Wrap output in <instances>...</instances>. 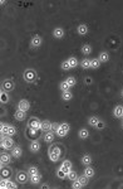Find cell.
Masks as SVG:
<instances>
[{
  "label": "cell",
  "mask_w": 123,
  "mask_h": 189,
  "mask_svg": "<svg viewBox=\"0 0 123 189\" xmlns=\"http://www.w3.org/2000/svg\"><path fill=\"white\" fill-rule=\"evenodd\" d=\"M62 169H63V170H64V171H65V174H68V173H69V171H70V170H72V169H70V168H65V166H62Z\"/></svg>",
  "instance_id": "47"
},
{
  "label": "cell",
  "mask_w": 123,
  "mask_h": 189,
  "mask_svg": "<svg viewBox=\"0 0 123 189\" xmlns=\"http://www.w3.org/2000/svg\"><path fill=\"white\" fill-rule=\"evenodd\" d=\"M122 96H123V89H122Z\"/></svg>",
  "instance_id": "50"
},
{
  "label": "cell",
  "mask_w": 123,
  "mask_h": 189,
  "mask_svg": "<svg viewBox=\"0 0 123 189\" xmlns=\"http://www.w3.org/2000/svg\"><path fill=\"white\" fill-rule=\"evenodd\" d=\"M82 186H83V185H82V183H80L79 180H77V179L74 180V183H73V185H72V188H73V189H80Z\"/></svg>",
  "instance_id": "30"
},
{
  "label": "cell",
  "mask_w": 123,
  "mask_h": 189,
  "mask_svg": "<svg viewBox=\"0 0 123 189\" xmlns=\"http://www.w3.org/2000/svg\"><path fill=\"white\" fill-rule=\"evenodd\" d=\"M0 186H2V188H7V180H2V183H0Z\"/></svg>",
  "instance_id": "46"
},
{
  "label": "cell",
  "mask_w": 123,
  "mask_h": 189,
  "mask_svg": "<svg viewBox=\"0 0 123 189\" xmlns=\"http://www.w3.org/2000/svg\"><path fill=\"white\" fill-rule=\"evenodd\" d=\"M62 68H63V69H67V71H68V69H70L72 67H70L69 62L67 61V62H63V63H62Z\"/></svg>",
  "instance_id": "36"
},
{
  "label": "cell",
  "mask_w": 123,
  "mask_h": 189,
  "mask_svg": "<svg viewBox=\"0 0 123 189\" xmlns=\"http://www.w3.org/2000/svg\"><path fill=\"white\" fill-rule=\"evenodd\" d=\"M82 52H83V54H90V52H92V47L90 45H88V44H85V45H83V48H82Z\"/></svg>",
  "instance_id": "20"
},
{
  "label": "cell",
  "mask_w": 123,
  "mask_h": 189,
  "mask_svg": "<svg viewBox=\"0 0 123 189\" xmlns=\"http://www.w3.org/2000/svg\"><path fill=\"white\" fill-rule=\"evenodd\" d=\"M84 175H85L87 178H90V176L94 175V170H93L90 166H87V168L84 169Z\"/></svg>",
  "instance_id": "14"
},
{
  "label": "cell",
  "mask_w": 123,
  "mask_h": 189,
  "mask_svg": "<svg viewBox=\"0 0 123 189\" xmlns=\"http://www.w3.org/2000/svg\"><path fill=\"white\" fill-rule=\"evenodd\" d=\"M53 35L55 37V38H63V35H64V30L62 29V28H55L54 29V32H53Z\"/></svg>",
  "instance_id": "7"
},
{
  "label": "cell",
  "mask_w": 123,
  "mask_h": 189,
  "mask_svg": "<svg viewBox=\"0 0 123 189\" xmlns=\"http://www.w3.org/2000/svg\"><path fill=\"white\" fill-rule=\"evenodd\" d=\"M32 178V183H35V184H38L39 181H40V174L38 173V174H35V175H30Z\"/></svg>",
  "instance_id": "27"
},
{
  "label": "cell",
  "mask_w": 123,
  "mask_h": 189,
  "mask_svg": "<svg viewBox=\"0 0 123 189\" xmlns=\"http://www.w3.org/2000/svg\"><path fill=\"white\" fill-rule=\"evenodd\" d=\"M22 153H23L22 149H20L19 146H15V148H13V154H12V155H13L14 158H19V156L22 155Z\"/></svg>",
  "instance_id": "13"
},
{
  "label": "cell",
  "mask_w": 123,
  "mask_h": 189,
  "mask_svg": "<svg viewBox=\"0 0 123 189\" xmlns=\"http://www.w3.org/2000/svg\"><path fill=\"white\" fill-rule=\"evenodd\" d=\"M53 140H54V134L50 132V131H48V132L44 135V141H45V143H52Z\"/></svg>",
  "instance_id": "10"
},
{
  "label": "cell",
  "mask_w": 123,
  "mask_h": 189,
  "mask_svg": "<svg viewBox=\"0 0 123 189\" xmlns=\"http://www.w3.org/2000/svg\"><path fill=\"white\" fill-rule=\"evenodd\" d=\"M59 126H60L59 124H52V130H54V131H57V129H58Z\"/></svg>",
  "instance_id": "44"
},
{
  "label": "cell",
  "mask_w": 123,
  "mask_h": 189,
  "mask_svg": "<svg viewBox=\"0 0 123 189\" xmlns=\"http://www.w3.org/2000/svg\"><path fill=\"white\" fill-rule=\"evenodd\" d=\"M42 129L44 131H49V130H52V124L49 121H44V122H42Z\"/></svg>",
  "instance_id": "15"
},
{
  "label": "cell",
  "mask_w": 123,
  "mask_h": 189,
  "mask_svg": "<svg viewBox=\"0 0 123 189\" xmlns=\"http://www.w3.org/2000/svg\"><path fill=\"white\" fill-rule=\"evenodd\" d=\"M8 132H9V125H2V134L3 135H8Z\"/></svg>",
  "instance_id": "31"
},
{
  "label": "cell",
  "mask_w": 123,
  "mask_h": 189,
  "mask_svg": "<svg viewBox=\"0 0 123 189\" xmlns=\"http://www.w3.org/2000/svg\"><path fill=\"white\" fill-rule=\"evenodd\" d=\"M82 163H83L84 165H90V163H92V158H90L89 155H84V156L82 158Z\"/></svg>",
  "instance_id": "18"
},
{
  "label": "cell",
  "mask_w": 123,
  "mask_h": 189,
  "mask_svg": "<svg viewBox=\"0 0 123 189\" xmlns=\"http://www.w3.org/2000/svg\"><path fill=\"white\" fill-rule=\"evenodd\" d=\"M59 155H60V150L58 148H52L49 150V158L52 161H57L59 159Z\"/></svg>",
  "instance_id": "1"
},
{
  "label": "cell",
  "mask_w": 123,
  "mask_h": 189,
  "mask_svg": "<svg viewBox=\"0 0 123 189\" xmlns=\"http://www.w3.org/2000/svg\"><path fill=\"white\" fill-rule=\"evenodd\" d=\"M77 32H78V34H80V35H85L87 32H88V28H87L85 24H80V25L77 28Z\"/></svg>",
  "instance_id": "6"
},
{
  "label": "cell",
  "mask_w": 123,
  "mask_h": 189,
  "mask_svg": "<svg viewBox=\"0 0 123 189\" xmlns=\"http://www.w3.org/2000/svg\"><path fill=\"white\" fill-rule=\"evenodd\" d=\"M60 126H62V127H63V129H64V130L67 131V132H69V130H70V127H69V125H68V124H62Z\"/></svg>",
  "instance_id": "42"
},
{
  "label": "cell",
  "mask_w": 123,
  "mask_h": 189,
  "mask_svg": "<svg viewBox=\"0 0 123 189\" xmlns=\"http://www.w3.org/2000/svg\"><path fill=\"white\" fill-rule=\"evenodd\" d=\"M95 127H97V129H99V130H100V129H103V127H104V124H103V122H100V121H99V122H98V124H97V126H95Z\"/></svg>",
  "instance_id": "43"
},
{
  "label": "cell",
  "mask_w": 123,
  "mask_h": 189,
  "mask_svg": "<svg viewBox=\"0 0 123 189\" xmlns=\"http://www.w3.org/2000/svg\"><path fill=\"white\" fill-rule=\"evenodd\" d=\"M88 122H89L90 126H97V124L99 122V120H98L97 117H90V119L88 120Z\"/></svg>",
  "instance_id": "28"
},
{
  "label": "cell",
  "mask_w": 123,
  "mask_h": 189,
  "mask_svg": "<svg viewBox=\"0 0 123 189\" xmlns=\"http://www.w3.org/2000/svg\"><path fill=\"white\" fill-rule=\"evenodd\" d=\"M68 62H69V64H70V67H72V68L77 67V64H78V61H77V58H75V57L69 58V59H68Z\"/></svg>",
  "instance_id": "24"
},
{
  "label": "cell",
  "mask_w": 123,
  "mask_h": 189,
  "mask_svg": "<svg viewBox=\"0 0 123 189\" xmlns=\"http://www.w3.org/2000/svg\"><path fill=\"white\" fill-rule=\"evenodd\" d=\"M122 126H123V124H122Z\"/></svg>",
  "instance_id": "51"
},
{
  "label": "cell",
  "mask_w": 123,
  "mask_h": 189,
  "mask_svg": "<svg viewBox=\"0 0 123 189\" xmlns=\"http://www.w3.org/2000/svg\"><path fill=\"white\" fill-rule=\"evenodd\" d=\"M57 175H58L59 178H62V179H63V178H65V175H67V174H65V171H64V170L60 168V169L57 171Z\"/></svg>",
  "instance_id": "35"
},
{
  "label": "cell",
  "mask_w": 123,
  "mask_h": 189,
  "mask_svg": "<svg viewBox=\"0 0 123 189\" xmlns=\"http://www.w3.org/2000/svg\"><path fill=\"white\" fill-rule=\"evenodd\" d=\"M67 83H68L70 87H73V86L75 84V79H74L73 77H68V78H67Z\"/></svg>",
  "instance_id": "34"
},
{
  "label": "cell",
  "mask_w": 123,
  "mask_h": 189,
  "mask_svg": "<svg viewBox=\"0 0 123 189\" xmlns=\"http://www.w3.org/2000/svg\"><path fill=\"white\" fill-rule=\"evenodd\" d=\"M109 59V57H108V53H105V52H102L100 54H99V61L100 62H107Z\"/></svg>",
  "instance_id": "22"
},
{
  "label": "cell",
  "mask_w": 123,
  "mask_h": 189,
  "mask_svg": "<svg viewBox=\"0 0 123 189\" xmlns=\"http://www.w3.org/2000/svg\"><path fill=\"white\" fill-rule=\"evenodd\" d=\"M2 101H3V102H7V101H8V97L5 96V93H3V92H2Z\"/></svg>",
  "instance_id": "45"
},
{
  "label": "cell",
  "mask_w": 123,
  "mask_h": 189,
  "mask_svg": "<svg viewBox=\"0 0 123 189\" xmlns=\"http://www.w3.org/2000/svg\"><path fill=\"white\" fill-rule=\"evenodd\" d=\"M69 87H70V86L67 83V81H64V82L60 83V88H62L63 91H69Z\"/></svg>",
  "instance_id": "32"
},
{
  "label": "cell",
  "mask_w": 123,
  "mask_h": 189,
  "mask_svg": "<svg viewBox=\"0 0 123 189\" xmlns=\"http://www.w3.org/2000/svg\"><path fill=\"white\" fill-rule=\"evenodd\" d=\"M13 145H14V143H13V140L10 137H5L2 141V146L4 149H13Z\"/></svg>",
  "instance_id": "5"
},
{
  "label": "cell",
  "mask_w": 123,
  "mask_h": 189,
  "mask_svg": "<svg viewBox=\"0 0 123 189\" xmlns=\"http://www.w3.org/2000/svg\"><path fill=\"white\" fill-rule=\"evenodd\" d=\"M85 82H87V83H88V84H89V83H90V82H92V79H90V78H89V77H88V78H85Z\"/></svg>",
  "instance_id": "48"
},
{
  "label": "cell",
  "mask_w": 123,
  "mask_h": 189,
  "mask_svg": "<svg viewBox=\"0 0 123 189\" xmlns=\"http://www.w3.org/2000/svg\"><path fill=\"white\" fill-rule=\"evenodd\" d=\"M39 149H40V144L38 141H33L30 145V150L32 151H39Z\"/></svg>",
  "instance_id": "16"
},
{
  "label": "cell",
  "mask_w": 123,
  "mask_h": 189,
  "mask_svg": "<svg viewBox=\"0 0 123 189\" xmlns=\"http://www.w3.org/2000/svg\"><path fill=\"white\" fill-rule=\"evenodd\" d=\"M15 132H17L15 127H13V126H9V132H8V135H15Z\"/></svg>",
  "instance_id": "39"
},
{
  "label": "cell",
  "mask_w": 123,
  "mask_h": 189,
  "mask_svg": "<svg viewBox=\"0 0 123 189\" xmlns=\"http://www.w3.org/2000/svg\"><path fill=\"white\" fill-rule=\"evenodd\" d=\"M0 160H2V164H9V163H10V156H9L8 154H3Z\"/></svg>",
  "instance_id": "19"
},
{
  "label": "cell",
  "mask_w": 123,
  "mask_h": 189,
  "mask_svg": "<svg viewBox=\"0 0 123 189\" xmlns=\"http://www.w3.org/2000/svg\"><path fill=\"white\" fill-rule=\"evenodd\" d=\"M80 66H82L84 69L90 68V61H89V59H83V61H82V63H80Z\"/></svg>",
  "instance_id": "25"
},
{
  "label": "cell",
  "mask_w": 123,
  "mask_h": 189,
  "mask_svg": "<svg viewBox=\"0 0 123 189\" xmlns=\"http://www.w3.org/2000/svg\"><path fill=\"white\" fill-rule=\"evenodd\" d=\"M100 66V61L99 59H92L90 61V68H98Z\"/></svg>",
  "instance_id": "23"
},
{
  "label": "cell",
  "mask_w": 123,
  "mask_h": 189,
  "mask_svg": "<svg viewBox=\"0 0 123 189\" xmlns=\"http://www.w3.org/2000/svg\"><path fill=\"white\" fill-rule=\"evenodd\" d=\"M17 178H18V180H19L20 183H23V181H25V180H27V174H25V173H23V171H20V173H18Z\"/></svg>",
  "instance_id": "21"
},
{
  "label": "cell",
  "mask_w": 123,
  "mask_h": 189,
  "mask_svg": "<svg viewBox=\"0 0 123 189\" xmlns=\"http://www.w3.org/2000/svg\"><path fill=\"white\" fill-rule=\"evenodd\" d=\"M4 87H5L7 89H12V88H14V83L10 82V81H7V82L4 83Z\"/></svg>",
  "instance_id": "33"
},
{
  "label": "cell",
  "mask_w": 123,
  "mask_h": 189,
  "mask_svg": "<svg viewBox=\"0 0 123 189\" xmlns=\"http://www.w3.org/2000/svg\"><path fill=\"white\" fill-rule=\"evenodd\" d=\"M55 132H57V135H59V136H65V135L68 134V132H67V131L62 127V126H59V127L57 129V131H55Z\"/></svg>",
  "instance_id": "26"
},
{
  "label": "cell",
  "mask_w": 123,
  "mask_h": 189,
  "mask_svg": "<svg viewBox=\"0 0 123 189\" xmlns=\"http://www.w3.org/2000/svg\"><path fill=\"white\" fill-rule=\"evenodd\" d=\"M88 136H89V132H88L87 129H82V130L79 131V137H80V139H87Z\"/></svg>",
  "instance_id": "17"
},
{
  "label": "cell",
  "mask_w": 123,
  "mask_h": 189,
  "mask_svg": "<svg viewBox=\"0 0 123 189\" xmlns=\"http://www.w3.org/2000/svg\"><path fill=\"white\" fill-rule=\"evenodd\" d=\"M114 116L115 117H123V107L122 106H117L114 109Z\"/></svg>",
  "instance_id": "11"
},
{
  "label": "cell",
  "mask_w": 123,
  "mask_h": 189,
  "mask_svg": "<svg viewBox=\"0 0 123 189\" xmlns=\"http://www.w3.org/2000/svg\"><path fill=\"white\" fill-rule=\"evenodd\" d=\"M78 180L82 183V185H83V186H84V185H87V183H88V179H87V176H80Z\"/></svg>",
  "instance_id": "38"
},
{
  "label": "cell",
  "mask_w": 123,
  "mask_h": 189,
  "mask_svg": "<svg viewBox=\"0 0 123 189\" xmlns=\"http://www.w3.org/2000/svg\"><path fill=\"white\" fill-rule=\"evenodd\" d=\"M62 97H63V100H65V101H69V100H72V99H73V93H72L70 91H63Z\"/></svg>",
  "instance_id": "8"
},
{
  "label": "cell",
  "mask_w": 123,
  "mask_h": 189,
  "mask_svg": "<svg viewBox=\"0 0 123 189\" xmlns=\"http://www.w3.org/2000/svg\"><path fill=\"white\" fill-rule=\"evenodd\" d=\"M28 126H29V129L38 130V129H42V122H39L38 119H30L28 122Z\"/></svg>",
  "instance_id": "2"
},
{
  "label": "cell",
  "mask_w": 123,
  "mask_h": 189,
  "mask_svg": "<svg viewBox=\"0 0 123 189\" xmlns=\"http://www.w3.org/2000/svg\"><path fill=\"white\" fill-rule=\"evenodd\" d=\"M7 188H12V189H15V188H17V185H15L14 183H12V181H7Z\"/></svg>",
  "instance_id": "40"
},
{
  "label": "cell",
  "mask_w": 123,
  "mask_h": 189,
  "mask_svg": "<svg viewBox=\"0 0 123 189\" xmlns=\"http://www.w3.org/2000/svg\"><path fill=\"white\" fill-rule=\"evenodd\" d=\"M63 166H65V168H72V163H70L69 160H65V161H63Z\"/></svg>",
  "instance_id": "41"
},
{
  "label": "cell",
  "mask_w": 123,
  "mask_h": 189,
  "mask_svg": "<svg viewBox=\"0 0 123 189\" xmlns=\"http://www.w3.org/2000/svg\"><path fill=\"white\" fill-rule=\"evenodd\" d=\"M42 44V38L40 37H33V39H32V45L33 47H39Z\"/></svg>",
  "instance_id": "9"
},
{
  "label": "cell",
  "mask_w": 123,
  "mask_h": 189,
  "mask_svg": "<svg viewBox=\"0 0 123 189\" xmlns=\"http://www.w3.org/2000/svg\"><path fill=\"white\" fill-rule=\"evenodd\" d=\"M35 76H37V73H35V71H33V69H28V71H25V73H24V78H25L27 82H33L34 78H35Z\"/></svg>",
  "instance_id": "3"
},
{
  "label": "cell",
  "mask_w": 123,
  "mask_h": 189,
  "mask_svg": "<svg viewBox=\"0 0 123 189\" xmlns=\"http://www.w3.org/2000/svg\"><path fill=\"white\" fill-rule=\"evenodd\" d=\"M3 173H4V175H5V176H9V171H8V170H4Z\"/></svg>",
  "instance_id": "49"
},
{
  "label": "cell",
  "mask_w": 123,
  "mask_h": 189,
  "mask_svg": "<svg viewBox=\"0 0 123 189\" xmlns=\"http://www.w3.org/2000/svg\"><path fill=\"white\" fill-rule=\"evenodd\" d=\"M67 175H68V179H70L72 181L77 179V173H75V171H73V170H70V171H69Z\"/></svg>",
  "instance_id": "29"
},
{
  "label": "cell",
  "mask_w": 123,
  "mask_h": 189,
  "mask_svg": "<svg viewBox=\"0 0 123 189\" xmlns=\"http://www.w3.org/2000/svg\"><path fill=\"white\" fill-rule=\"evenodd\" d=\"M25 116H27V115H25L24 111H19V110H18V112L15 114V119H17L18 121H23V120L25 119Z\"/></svg>",
  "instance_id": "12"
},
{
  "label": "cell",
  "mask_w": 123,
  "mask_h": 189,
  "mask_svg": "<svg viewBox=\"0 0 123 189\" xmlns=\"http://www.w3.org/2000/svg\"><path fill=\"white\" fill-rule=\"evenodd\" d=\"M29 174H30V175H35V174H38V169H37L35 166L29 168Z\"/></svg>",
  "instance_id": "37"
},
{
  "label": "cell",
  "mask_w": 123,
  "mask_h": 189,
  "mask_svg": "<svg viewBox=\"0 0 123 189\" xmlns=\"http://www.w3.org/2000/svg\"><path fill=\"white\" fill-rule=\"evenodd\" d=\"M29 107H30V105H29V102H28V101H25V100H22V101L18 104V110H19V111H24V112H27V111L29 110Z\"/></svg>",
  "instance_id": "4"
}]
</instances>
